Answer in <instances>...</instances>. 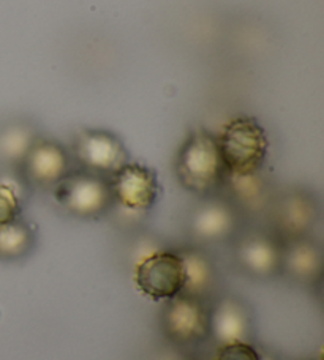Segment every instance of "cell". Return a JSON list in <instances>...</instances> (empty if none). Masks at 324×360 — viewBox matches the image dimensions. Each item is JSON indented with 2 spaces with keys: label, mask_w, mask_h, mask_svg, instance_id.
Returning <instances> with one entry per match:
<instances>
[{
  "label": "cell",
  "mask_w": 324,
  "mask_h": 360,
  "mask_svg": "<svg viewBox=\"0 0 324 360\" xmlns=\"http://www.w3.org/2000/svg\"><path fill=\"white\" fill-rule=\"evenodd\" d=\"M174 172L185 191L201 198L220 195L226 179V168L216 134L197 128L180 144Z\"/></svg>",
  "instance_id": "obj_1"
},
{
  "label": "cell",
  "mask_w": 324,
  "mask_h": 360,
  "mask_svg": "<svg viewBox=\"0 0 324 360\" xmlns=\"http://www.w3.org/2000/svg\"><path fill=\"white\" fill-rule=\"evenodd\" d=\"M226 176L263 172L269 155V138L261 124L249 115L230 120L217 134Z\"/></svg>",
  "instance_id": "obj_2"
},
{
  "label": "cell",
  "mask_w": 324,
  "mask_h": 360,
  "mask_svg": "<svg viewBox=\"0 0 324 360\" xmlns=\"http://www.w3.org/2000/svg\"><path fill=\"white\" fill-rule=\"evenodd\" d=\"M51 193L57 207L77 220H99L111 214L114 205L109 179L77 168Z\"/></svg>",
  "instance_id": "obj_3"
},
{
  "label": "cell",
  "mask_w": 324,
  "mask_h": 360,
  "mask_svg": "<svg viewBox=\"0 0 324 360\" xmlns=\"http://www.w3.org/2000/svg\"><path fill=\"white\" fill-rule=\"evenodd\" d=\"M244 217L228 198L220 195L201 198L187 220L192 245L217 247L231 243L242 231Z\"/></svg>",
  "instance_id": "obj_4"
},
{
  "label": "cell",
  "mask_w": 324,
  "mask_h": 360,
  "mask_svg": "<svg viewBox=\"0 0 324 360\" xmlns=\"http://www.w3.org/2000/svg\"><path fill=\"white\" fill-rule=\"evenodd\" d=\"M109 184L114 201L111 214L122 215V220H141L155 207L160 198L157 172L142 163L128 162L109 177Z\"/></svg>",
  "instance_id": "obj_5"
},
{
  "label": "cell",
  "mask_w": 324,
  "mask_h": 360,
  "mask_svg": "<svg viewBox=\"0 0 324 360\" xmlns=\"http://www.w3.org/2000/svg\"><path fill=\"white\" fill-rule=\"evenodd\" d=\"M266 215L270 233L285 243L312 236L320 220V204L312 191L294 186L274 195Z\"/></svg>",
  "instance_id": "obj_6"
},
{
  "label": "cell",
  "mask_w": 324,
  "mask_h": 360,
  "mask_svg": "<svg viewBox=\"0 0 324 360\" xmlns=\"http://www.w3.org/2000/svg\"><path fill=\"white\" fill-rule=\"evenodd\" d=\"M71 158L77 169L101 177H113L132 162L130 153L118 134L100 128H84L71 141Z\"/></svg>",
  "instance_id": "obj_7"
},
{
  "label": "cell",
  "mask_w": 324,
  "mask_h": 360,
  "mask_svg": "<svg viewBox=\"0 0 324 360\" xmlns=\"http://www.w3.org/2000/svg\"><path fill=\"white\" fill-rule=\"evenodd\" d=\"M160 330L174 348H193L209 342V304L184 294L163 302Z\"/></svg>",
  "instance_id": "obj_8"
},
{
  "label": "cell",
  "mask_w": 324,
  "mask_h": 360,
  "mask_svg": "<svg viewBox=\"0 0 324 360\" xmlns=\"http://www.w3.org/2000/svg\"><path fill=\"white\" fill-rule=\"evenodd\" d=\"M231 245L232 262L247 278L255 281L280 278L283 243L269 229L241 231Z\"/></svg>",
  "instance_id": "obj_9"
},
{
  "label": "cell",
  "mask_w": 324,
  "mask_h": 360,
  "mask_svg": "<svg viewBox=\"0 0 324 360\" xmlns=\"http://www.w3.org/2000/svg\"><path fill=\"white\" fill-rule=\"evenodd\" d=\"M132 272L136 289L154 302L171 300L184 291V264L177 248L158 250L135 266Z\"/></svg>",
  "instance_id": "obj_10"
},
{
  "label": "cell",
  "mask_w": 324,
  "mask_h": 360,
  "mask_svg": "<svg viewBox=\"0 0 324 360\" xmlns=\"http://www.w3.org/2000/svg\"><path fill=\"white\" fill-rule=\"evenodd\" d=\"M255 314L237 294L220 292L209 302V340L222 348L235 343H254Z\"/></svg>",
  "instance_id": "obj_11"
},
{
  "label": "cell",
  "mask_w": 324,
  "mask_h": 360,
  "mask_svg": "<svg viewBox=\"0 0 324 360\" xmlns=\"http://www.w3.org/2000/svg\"><path fill=\"white\" fill-rule=\"evenodd\" d=\"M73 169L75 163L67 147L40 136L16 171L29 188L53 190Z\"/></svg>",
  "instance_id": "obj_12"
},
{
  "label": "cell",
  "mask_w": 324,
  "mask_h": 360,
  "mask_svg": "<svg viewBox=\"0 0 324 360\" xmlns=\"http://www.w3.org/2000/svg\"><path fill=\"white\" fill-rule=\"evenodd\" d=\"M323 247L313 236L283 243L280 278L301 288L318 286L323 280Z\"/></svg>",
  "instance_id": "obj_13"
},
{
  "label": "cell",
  "mask_w": 324,
  "mask_h": 360,
  "mask_svg": "<svg viewBox=\"0 0 324 360\" xmlns=\"http://www.w3.org/2000/svg\"><path fill=\"white\" fill-rule=\"evenodd\" d=\"M184 264V295L209 302L222 292L220 291V270L216 259L207 248L197 245H185L177 248Z\"/></svg>",
  "instance_id": "obj_14"
},
{
  "label": "cell",
  "mask_w": 324,
  "mask_h": 360,
  "mask_svg": "<svg viewBox=\"0 0 324 360\" xmlns=\"http://www.w3.org/2000/svg\"><path fill=\"white\" fill-rule=\"evenodd\" d=\"M222 195L236 205L244 218L249 215H259L263 212L266 214L272 198H274L264 172H256L250 176H226Z\"/></svg>",
  "instance_id": "obj_15"
},
{
  "label": "cell",
  "mask_w": 324,
  "mask_h": 360,
  "mask_svg": "<svg viewBox=\"0 0 324 360\" xmlns=\"http://www.w3.org/2000/svg\"><path fill=\"white\" fill-rule=\"evenodd\" d=\"M40 133L25 120H8L0 125V165L18 169Z\"/></svg>",
  "instance_id": "obj_16"
},
{
  "label": "cell",
  "mask_w": 324,
  "mask_h": 360,
  "mask_svg": "<svg viewBox=\"0 0 324 360\" xmlns=\"http://www.w3.org/2000/svg\"><path fill=\"white\" fill-rule=\"evenodd\" d=\"M37 247V229L19 217L0 228V259L21 261L29 258Z\"/></svg>",
  "instance_id": "obj_17"
},
{
  "label": "cell",
  "mask_w": 324,
  "mask_h": 360,
  "mask_svg": "<svg viewBox=\"0 0 324 360\" xmlns=\"http://www.w3.org/2000/svg\"><path fill=\"white\" fill-rule=\"evenodd\" d=\"M24 188L29 186L24 184L21 176L18 180H0V228L23 217Z\"/></svg>",
  "instance_id": "obj_18"
},
{
  "label": "cell",
  "mask_w": 324,
  "mask_h": 360,
  "mask_svg": "<svg viewBox=\"0 0 324 360\" xmlns=\"http://www.w3.org/2000/svg\"><path fill=\"white\" fill-rule=\"evenodd\" d=\"M165 247L168 245H165V242L161 240L160 237L151 233H138L135 234L125 245L124 261L130 269H133L135 266H138L142 259H146L147 256L157 253L158 250Z\"/></svg>",
  "instance_id": "obj_19"
},
{
  "label": "cell",
  "mask_w": 324,
  "mask_h": 360,
  "mask_svg": "<svg viewBox=\"0 0 324 360\" xmlns=\"http://www.w3.org/2000/svg\"><path fill=\"white\" fill-rule=\"evenodd\" d=\"M213 360H261V351L254 343H235L217 348Z\"/></svg>",
  "instance_id": "obj_20"
},
{
  "label": "cell",
  "mask_w": 324,
  "mask_h": 360,
  "mask_svg": "<svg viewBox=\"0 0 324 360\" xmlns=\"http://www.w3.org/2000/svg\"><path fill=\"white\" fill-rule=\"evenodd\" d=\"M261 360H277L274 356L269 354V352H263L261 351Z\"/></svg>",
  "instance_id": "obj_21"
}]
</instances>
